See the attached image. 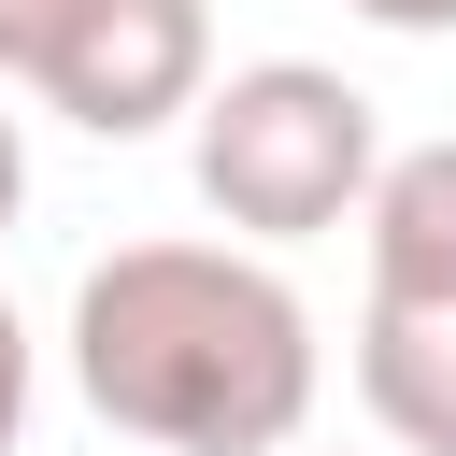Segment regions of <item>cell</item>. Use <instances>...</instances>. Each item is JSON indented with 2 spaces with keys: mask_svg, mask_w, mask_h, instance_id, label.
<instances>
[{
  "mask_svg": "<svg viewBox=\"0 0 456 456\" xmlns=\"http://www.w3.org/2000/svg\"><path fill=\"white\" fill-rule=\"evenodd\" d=\"M71 385L157 456H299L328 342L314 299L242 242H114L71 285Z\"/></svg>",
  "mask_w": 456,
  "mask_h": 456,
  "instance_id": "cell-1",
  "label": "cell"
},
{
  "mask_svg": "<svg viewBox=\"0 0 456 456\" xmlns=\"http://www.w3.org/2000/svg\"><path fill=\"white\" fill-rule=\"evenodd\" d=\"M185 171H200V214L271 256V242H314V228H356L370 171H385V114L328 71V57H242L200 86L185 114Z\"/></svg>",
  "mask_w": 456,
  "mask_h": 456,
  "instance_id": "cell-2",
  "label": "cell"
},
{
  "mask_svg": "<svg viewBox=\"0 0 456 456\" xmlns=\"http://www.w3.org/2000/svg\"><path fill=\"white\" fill-rule=\"evenodd\" d=\"M0 86H28L43 114H71L100 142H142V128L200 114V86H214V0H43Z\"/></svg>",
  "mask_w": 456,
  "mask_h": 456,
  "instance_id": "cell-3",
  "label": "cell"
},
{
  "mask_svg": "<svg viewBox=\"0 0 456 456\" xmlns=\"http://www.w3.org/2000/svg\"><path fill=\"white\" fill-rule=\"evenodd\" d=\"M28 399H43V342H28V314L0 299V456L28 442Z\"/></svg>",
  "mask_w": 456,
  "mask_h": 456,
  "instance_id": "cell-6",
  "label": "cell"
},
{
  "mask_svg": "<svg viewBox=\"0 0 456 456\" xmlns=\"http://www.w3.org/2000/svg\"><path fill=\"white\" fill-rule=\"evenodd\" d=\"M356 28H399V43H456V0H342Z\"/></svg>",
  "mask_w": 456,
  "mask_h": 456,
  "instance_id": "cell-7",
  "label": "cell"
},
{
  "mask_svg": "<svg viewBox=\"0 0 456 456\" xmlns=\"http://www.w3.org/2000/svg\"><path fill=\"white\" fill-rule=\"evenodd\" d=\"M356 399L399 456H456V285L442 299H356Z\"/></svg>",
  "mask_w": 456,
  "mask_h": 456,
  "instance_id": "cell-4",
  "label": "cell"
},
{
  "mask_svg": "<svg viewBox=\"0 0 456 456\" xmlns=\"http://www.w3.org/2000/svg\"><path fill=\"white\" fill-rule=\"evenodd\" d=\"M28 14H43V0H0V71H14V43H28Z\"/></svg>",
  "mask_w": 456,
  "mask_h": 456,
  "instance_id": "cell-9",
  "label": "cell"
},
{
  "mask_svg": "<svg viewBox=\"0 0 456 456\" xmlns=\"http://www.w3.org/2000/svg\"><path fill=\"white\" fill-rule=\"evenodd\" d=\"M356 256H370V299H442L456 285V128L385 142V171L356 200Z\"/></svg>",
  "mask_w": 456,
  "mask_h": 456,
  "instance_id": "cell-5",
  "label": "cell"
},
{
  "mask_svg": "<svg viewBox=\"0 0 456 456\" xmlns=\"http://www.w3.org/2000/svg\"><path fill=\"white\" fill-rule=\"evenodd\" d=\"M14 200H28V128L0 114V228H14Z\"/></svg>",
  "mask_w": 456,
  "mask_h": 456,
  "instance_id": "cell-8",
  "label": "cell"
}]
</instances>
